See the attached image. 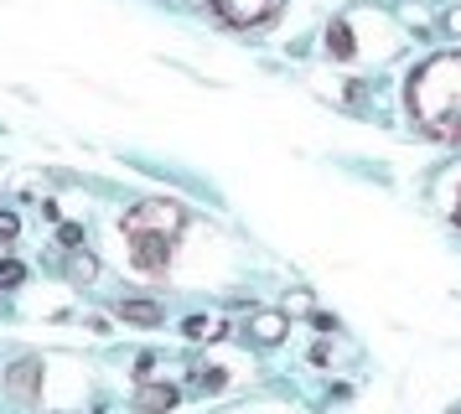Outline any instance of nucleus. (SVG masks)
<instances>
[{
    "label": "nucleus",
    "instance_id": "9b49d317",
    "mask_svg": "<svg viewBox=\"0 0 461 414\" xmlns=\"http://www.w3.org/2000/svg\"><path fill=\"white\" fill-rule=\"evenodd\" d=\"M94 269H99L94 259H73V280H94Z\"/></svg>",
    "mask_w": 461,
    "mask_h": 414
},
{
    "label": "nucleus",
    "instance_id": "423d86ee",
    "mask_svg": "<svg viewBox=\"0 0 461 414\" xmlns=\"http://www.w3.org/2000/svg\"><path fill=\"white\" fill-rule=\"evenodd\" d=\"M120 316H125V321H135V327H156V321H161V306H156V301H125V306H120Z\"/></svg>",
    "mask_w": 461,
    "mask_h": 414
},
{
    "label": "nucleus",
    "instance_id": "9d476101",
    "mask_svg": "<svg viewBox=\"0 0 461 414\" xmlns=\"http://www.w3.org/2000/svg\"><path fill=\"white\" fill-rule=\"evenodd\" d=\"M16 228H22V218L11 207H0V238H16Z\"/></svg>",
    "mask_w": 461,
    "mask_h": 414
},
{
    "label": "nucleus",
    "instance_id": "f8f14e48",
    "mask_svg": "<svg viewBox=\"0 0 461 414\" xmlns=\"http://www.w3.org/2000/svg\"><path fill=\"white\" fill-rule=\"evenodd\" d=\"M451 223H461V176L451 182Z\"/></svg>",
    "mask_w": 461,
    "mask_h": 414
},
{
    "label": "nucleus",
    "instance_id": "20e7f679",
    "mask_svg": "<svg viewBox=\"0 0 461 414\" xmlns=\"http://www.w3.org/2000/svg\"><path fill=\"white\" fill-rule=\"evenodd\" d=\"M280 337H285V316H280V310H259V316H249V342L275 347Z\"/></svg>",
    "mask_w": 461,
    "mask_h": 414
},
{
    "label": "nucleus",
    "instance_id": "f257e3e1",
    "mask_svg": "<svg viewBox=\"0 0 461 414\" xmlns=\"http://www.w3.org/2000/svg\"><path fill=\"white\" fill-rule=\"evenodd\" d=\"M410 114L440 145H461V52H436L410 73Z\"/></svg>",
    "mask_w": 461,
    "mask_h": 414
},
{
    "label": "nucleus",
    "instance_id": "1a4fd4ad",
    "mask_svg": "<svg viewBox=\"0 0 461 414\" xmlns=\"http://www.w3.org/2000/svg\"><path fill=\"white\" fill-rule=\"evenodd\" d=\"M22 280H26V269L16 265V259H11V265H0V290H5V285H22Z\"/></svg>",
    "mask_w": 461,
    "mask_h": 414
},
{
    "label": "nucleus",
    "instance_id": "7ed1b4c3",
    "mask_svg": "<svg viewBox=\"0 0 461 414\" xmlns=\"http://www.w3.org/2000/svg\"><path fill=\"white\" fill-rule=\"evenodd\" d=\"M212 11L229 26H265L280 11V0H212Z\"/></svg>",
    "mask_w": 461,
    "mask_h": 414
},
{
    "label": "nucleus",
    "instance_id": "6e6552de",
    "mask_svg": "<svg viewBox=\"0 0 461 414\" xmlns=\"http://www.w3.org/2000/svg\"><path fill=\"white\" fill-rule=\"evenodd\" d=\"M327 52L353 58V32H348V21H332V26H327Z\"/></svg>",
    "mask_w": 461,
    "mask_h": 414
},
{
    "label": "nucleus",
    "instance_id": "0eeeda50",
    "mask_svg": "<svg viewBox=\"0 0 461 414\" xmlns=\"http://www.w3.org/2000/svg\"><path fill=\"white\" fill-rule=\"evenodd\" d=\"M11 389L22 393V399H32V393H37V363H32V357L11 368Z\"/></svg>",
    "mask_w": 461,
    "mask_h": 414
},
{
    "label": "nucleus",
    "instance_id": "39448f33",
    "mask_svg": "<svg viewBox=\"0 0 461 414\" xmlns=\"http://www.w3.org/2000/svg\"><path fill=\"white\" fill-rule=\"evenodd\" d=\"M171 404H176V389H167V383H146V389L135 393V410H140V414L171 410Z\"/></svg>",
    "mask_w": 461,
    "mask_h": 414
},
{
    "label": "nucleus",
    "instance_id": "f03ea898",
    "mask_svg": "<svg viewBox=\"0 0 461 414\" xmlns=\"http://www.w3.org/2000/svg\"><path fill=\"white\" fill-rule=\"evenodd\" d=\"M182 223L187 212L176 202H140L130 207L120 218V233H125V248H130V265L140 274H161L176 254V238H182Z\"/></svg>",
    "mask_w": 461,
    "mask_h": 414
}]
</instances>
